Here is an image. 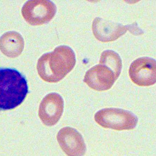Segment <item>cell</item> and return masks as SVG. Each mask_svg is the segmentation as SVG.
<instances>
[{
	"instance_id": "1",
	"label": "cell",
	"mask_w": 156,
	"mask_h": 156,
	"mask_svg": "<svg viewBox=\"0 0 156 156\" xmlns=\"http://www.w3.org/2000/svg\"><path fill=\"white\" fill-rule=\"evenodd\" d=\"M76 62L73 50L68 46H61L39 58L37 69L43 80L55 83L62 80L73 70Z\"/></svg>"
},
{
	"instance_id": "2",
	"label": "cell",
	"mask_w": 156,
	"mask_h": 156,
	"mask_svg": "<svg viewBox=\"0 0 156 156\" xmlns=\"http://www.w3.org/2000/svg\"><path fill=\"white\" fill-rule=\"evenodd\" d=\"M28 92L27 81L22 74L15 69L0 68V111L17 107Z\"/></svg>"
},
{
	"instance_id": "3",
	"label": "cell",
	"mask_w": 156,
	"mask_h": 156,
	"mask_svg": "<svg viewBox=\"0 0 156 156\" xmlns=\"http://www.w3.org/2000/svg\"><path fill=\"white\" fill-rule=\"evenodd\" d=\"M94 119L101 126L117 131L133 129L138 122L137 117L132 112L116 108L100 110L96 113Z\"/></svg>"
},
{
	"instance_id": "4",
	"label": "cell",
	"mask_w": 156,
	"mask_h": 156,
	"mask_svg": "<svg viewBox=\"0 0 156 156\" xmlns=\"http://www.w3.org/2000/svg\"><path fill=\"white\" fill-rule=\"evenodd\" d=\"M57 8L54 3L46 0H34L26 2L22 14L26 21L34 25H41L50 21L55 16Z\"/></svg>"
},
{
	"instance_id": "5",
	"label": "cell",
	"mask_w": 156,
	"mask_h": 156,
	"mask_svg": "<svg viewBox=\"0 0 156 156\" xmlns=\"http://www.w3.org/2000/svg\"><path fill=\"white\" fill-rule=\"evenodd\" d=\"M132 81L139 86H149L156 83V61L149 57L137 59L131 64L129 71Z\"/></svg>"
},
{
	"instance_id": "6",
	"label": "cell",
	"mask_w": 156,
	"mask_h": 156,
	"mask_svg": "<svg viewBox=\"0 0 156 156\" xmlns=\"http://www.w3.org/2000/svg\"><path fill=\"white\" fill-rule=\"evenodd\" d=\"M57 139L63 151L68 156H83L86 147L82 135L76 130L65 127L58 132Z\"/></svg>"
},
{
	"instance_id": "7",
	"label": "cell",
	"mask_w": 156,
	"mask_h": 156,
	"mask_svg": "<svg viewBox=\"0 0 156 156\" xmlns=\"http://www.w3.org/2000/svg\"><path fill=\"white\" fill-rule=\"evenodd\" d=\"M118 78L110 69L99 64L87 72L84 81L91 88L102 91L110 89Z\"/></svg>"
},
{
	"instance_id": "8",
	"label": "cell",
	"mask_w": 156,
	"mask_h": 156,
	"mask_svg": "<svg viewBox=\"0 0 156 156\" xmlns=\"http://www.w3.org/2000/svg\"><path fill=\"white\" fill-rule=\"evenodd\" d=\"M63 108L64 101L62 97L57 93L49 94L41 103L38 111L39 117L45 125L54 126L61 118Z\"/></svg>"
},
{
	"instance_id": "9",
	"label": "cell",
	"mask_w": 156,
	"mask_h": 156,
	"mask_svg": "<svg viewBox=\"0 0 156 156\" xmlns=\"http://www.w3.org/2000/svg\"><path fill=\"white\" fill-rule=\"evenodd\" d=\"M92 28L96 38L103 42L117 40L125 34L128 29L127 27L100 18L94 19Z\"/></svg>"
},
{
	"instance_id": "10",
	"label": "cell",
	"mask_w": 156,
	"mask_h": 156,
	"mask_svg": "<svg viewBox=\"0 0 156 156\" xmlns=\"http://www.w3.org/2000/svg\"><path fill=\"white\" fill-rule=\"evenodd\" d=\"M24 41L21 35L15 31H9L0 37V50L6 56L15 58L22 53Z\"/></svg>"
},
{
	"instance_id": "11",
	"label": "cell",
	"mask_w": 156,
	"mask_h": 156,
	"mask_svg": "<svg viewBox=\"0 0 156 156\" xmlns=\"http://www.w3.org/2000/svg\"><path fill=\"white\" fill-rule=\"evenodd\" d=\"M99 64L106 66L112 70L117 76H119L122 67V61L119 55L115 51L107 50L103 52Z\"/></svg>"
}]
</instances>
